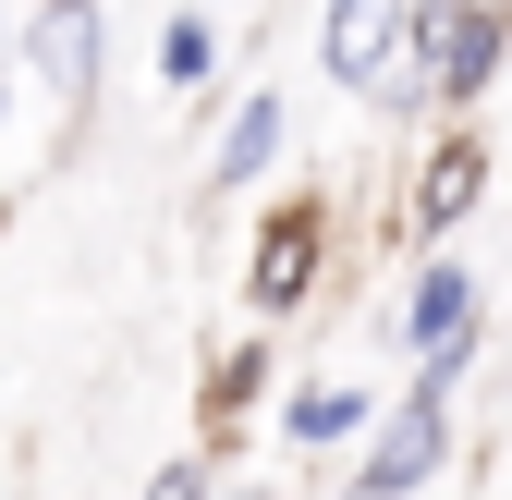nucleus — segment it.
<instances>
[{
  "label": "nucleus",
  "mask_w": 512,
  "mask_h": 500,
  "mask_svg": "<svg viewBox=\"0 0 512 500\" xmlns=\"http://www.w3.org/2000/svg\"><path fill=\"white\" fill-rule=\"evenodd\" d=\"M464 354H476V330H464V342H427L415 391L366 427V452H354V488H342V500H415V488L439 476V452H452V379H464Z\"/></svg>",
  "instance_id": "nucleus-1"
},
{
  "label": "nucleus",
  "mask_w": 512,
  "mask_h": 500,
  "mask_svg": "<svg viewBox=\"0 0 512 500\" xmlns=\"http://www.w3.org/2000/svg\"><path fill=\"white\" fill-rule=\"evenodd\" d=\"M403 61H415L427 110L488 98L512 61V0H403Z\"/></svg>",
  "instance_id": "nucleus-2"
},
{
  "label": "nucleus",
  "mask_w": 512,
  "mask_h": 500,
  "mask_svg": "<svg viewBox=\"0 0 512 500\" xmlns=\"http://www.w3.org/2000/svg\"><path fill=\"white\" fill-rule=\"evenodd\" d=\"M317 257H330V208H317V196H281L269 232H256V269H244L256 318H293V305L317 293Z\"/></svg>",
  "instance_id": "nucleus-3"
},
{
  "label": "nucleus",
  "mask_w": 512,
  "mask_h": 500,
  "mask_svg": "<svg viewBox=\"0 0 512 500\" xmlns=\"http://www.w3.org/2000/svg\"><path fill=\"white\" fill-rule=\"evenodd\" d=\"M25 61H37V86L61 110H86L98 98V0H37L25 13Z\"/></svg>",
  "instance_id": "nucleus-4"
},
{
  "label": "nucleus",
  "mask_w": 512,
  "mask_h": 500,
  "mask_svg": "<svg viewBox=\"0 0 512 500\" xmlns=\"http://www.w3.org/2000/svg\"><path fill=\"white\" fill-rule=\"evenodd\" d=\"M391 49H403V0H330V13H317V61H330V86H366Z\"/></svg>",
  "instance_id": "nucleus-5"
},
{
  "label": "nucleus",
  "mask_w": 512,
  "mask_h": 500,
  "mask_svg": "<svg viewBox=\"0 0 512 500\" xmlns=\"http://www.w3.org/2000/svg\"><path fill=\"white\" fill-rule=\"evenodd\" d=\"M281 135H293V110L256 86V98H232V122H220V147H208V196H244L256 171L281 159Z\"/></svg>",
  "instance_id": "nucleus-6"
},
{
  "label": "nucleus",
  "mask_w": 512,
  "mask_h": 500,
  "mask_svg": "<svg viewBox=\"0 0 512 500\" xmlns=\"http://www.w3.org/2000/svg\"><path fill=\"white\" fill-rule=\"evenodd\" d=\"M476 196H488V135H452V147H427V171H415V232L439 244V232H452Z\"/></svg>",
  "instance_id": "nucleus-7"
},
{
  "label": "nucleus",
  "mask_w": 512,
  "mask_h": 500,
  "mask_svg": "<svg viewBox=\"0 0 512 500\" xmlns=\"http://www.w3.org/2000/svg\"><path fill=\"white\" fill-rule=\"evenodd\" d=\"M403 330H415V354L476 330V281H464V257H427V269H415V305H403Z\"/></svg>",
  "instance_id": "nucleus-8"
},
{
  "label": "nucleus",
  "mask_w": 512,
  "mask_h": 500,
  "mask_svg": "<svg viewBox=\"0 0 512 500\" xmlns=\"http://www.w3.org/2000/svg\"><path fill=\"white\" fill-rule=\"evenodd\" d=\"M281 427H293V440L317 452V440H342V427H366V391H342V379H317V391H293V403H281Z\"/></svg>",
  "instance_id": "nucleus-9"
},
{
  "label": "nucleus",
  "mask_w": 512,
  "mask_h": 500,
  "mask_svg": "<svg viewBox=\"0 0 512 500\" xmlns=\"http://www.w3.org/2000/svg\"><path fill=\"white\" fill-rule=\"evenodd\" d=\"M159 74H171V86H208V74H220V37H208L196 13H171V25H159Z\"/></svg>",
  "instance_id": "nucleus-10"
},
{
  "label": "nucleus",
  "mask_w": 512,
  "mask_h": 500,
  "mask_svg": "<svg viewBox=\"0 0 512 500\" xmlns=\"http://www.w3.org/2000/svg\"><path fill=\"white\" fill-rule=\"evenodd\" d=\"M244 391H269V354H232L220 391H208V415H244Z\"/></svg>",
  "instance_id": "nucleus-11"
},
{
  "label": "nucleus",
  "mask_w": 512,
  "mask_h": 500,
  "mask_svg": "<svg viewBox=\"0 0 512 500\" xmlns=\"http://www.w3.org/2000/svg\"><path fill=\"white\" fill-rule=\"evenodd\" d=\"M135 500H208V464H159V476H147Z\"/></svg>",
  "instance_id": "nucleus-12"
},
{
  "label": "nucleus",
  "mask_w": 512,
  "mask_h": 500,
  "mask_svg": "<svg viewBox=\"0 0 512 500\" xmlns=\"http://www.w3.org/2000/svg\"><path fill=\"white\" fill-rule=\"evenodd\" d=\"M232 500H269V488H232Z\"/></svg>",
  "instance_id": "nucleus-13"
}]
</instances>
